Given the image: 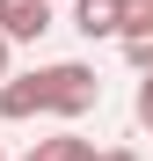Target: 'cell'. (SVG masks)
<instances>
[{
    "instance_id": "6da1fadb",
    "label": "cell",
    "mask_w": 153,
    "mask_h": 161,
    "mask_svg": "<svg viewBox=\"0 0 153 161\" xmlns=\"http://www.w3.org/2000/svg\"><path fill=\"white\" fill-rule=\"evenodd\" d=\"M37 80H44V110H51V117H88L95 103H102V80H95V66H80V59L44 66Z\"/></svg>"
},
{
    "instance_id": "7a4b0ae2",
    "label": "cell",
    "mask_w": 153,
    "mask_h": 161,
    "mask_svg": "<svg viewBox=\"0 0 153 161\" xmlns=\"http://www.w3.org/2000/svg\"><path fill=\"white\" fill-rule=\"evenodd\" d=\"M51 30V0H0V37L8 44H37Z\"/></svg>"
},
{
    "instance_id": "3957f363",
    "label": "cell",
    "mask_w": 153,
    "mask_h": 161,
    "mask_svg": "<svg viewBox=\"0 0 153 161\" xmlns=\"http://www.w3.org/2000/svg\"><path fill=\"white\" fill-rule=\"evenodd\" d=\"M37 110H44V80L37 73H8V80H0V117H8V125L37 117Z\"/></svg>"
},
{
    "instance_id": "277c9868",
    "label": "cell",
    "mask_w": 153,
    "mask_h": 161,
    "mask_svg": "<svg viewBox=\"0 0 153 161\" xmlns=\"http://www.w3.org/2000/svg\"><path fill=\"white\" fill-rule=\"evenodd\" d=\"M73 30L88 44L95 37H117V0H73Z\"/></svg>"
},
{
    "instance_id": "5b68a950",
    "label": "cell",
    "mask_w": 153,
    "mask_h": 161,
    "mask_svg": "<svg viewBox=\"0 0 153 161\" xmlns=\"http://www.w3.org/2000/svg\"><path fill=\"white\" fill-rule=\"evenodd\" d=\"M29 161H95V147L80 139V132H59V139H37Z\"/></svg>"
},
{
    "instance_id": "8992f818",
    "label": "cell",
    "mask_w": 153,
    "mask_h": 161,
    "mask_svg": "<svg viewBox=\"0 0 153 161\" xmlns=\"http://www.w3.org/2000/svg\"><path fill=\"white\" fill-rule=\"evenodd\" d=\"M117 37H153V0H117Z\"/></svg>"
},
{
    "instance_id": "52a82bcc",
    "label": "cell",
    "mask_w": 153,
    "mask_h": 161,
    "mask_svg": "<svg viewBox=\"0 0 153 161\" xmlns=\"http://www.w3.org/2000/svg\"><path fill=\"white\" fill-rule=\"evenodd\" d=\"M131 117L153 132V73H139V95H131Z\"/></svg>"
},
{
    "instance_id": "ba28073f",
    "label": "cell",
    "mask_w": 153,
    "mask_h": 161,
    "mask_svg": "<svg viewBox=\"0 0 153 161\" xmlns=\"http://www.w3.org/2000/svg\"><path fill=\"white\" fill-rule=\"evenodd\" d=\"M124 59H131L139 73H153V37H124Z\"/></svg>"
},
{
    "instance_id": "9c48e42d",
    "label": "cell",
    "mask_w": 153,
    "mask_h": 161,
    "mask_svg": "<svg viewBox=\"0 0 153 161\" xmlns=\"http://www.w3.org/2000/svg\"><path fill=\"white\" fill-rule=\"evenodd\" d=\"M95 161H139V154L131 147H110V154H95Z\"/></svg>"
},
{
    "instance_id": "30bf717a",
    "label": "cell",
    "mask_w": 153,
    "mask_h": 161,
    "mask_svg": "<svg viewBox=\"0 0 153 161\" xmlns=\"http://www.w3.org/2000/svg\"><path fill=\"white\" fill-rule=\"evenodd\" d=\"M0 80H8V37H0Z\"/></svg>"
},
{
    "instance_id": "8fae6325",
    "label": "cell",
    "mask_w": 153,
    "mask_h": 161,
    "mask_svg": "<svg viewBox=\"0 0 153 161\" xmlns=\"http://www.w3.org/2000/svg\"><path fill=\"white\" fill-rule=\"evenodd\" d=\"M0 161H8V154H0Z\"/></svg>"
}]
</instances>
